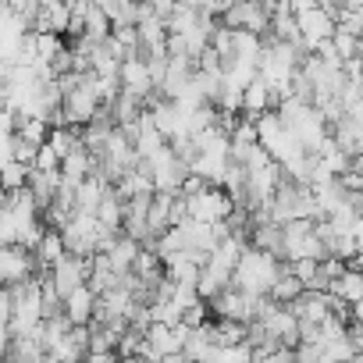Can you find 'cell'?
<instances>
[{"label":"cell","mask_w":363,"mask_h":363,"mask_svg":"<svg viewBox=\"0 0 363 363\" xmlns=\"http://www.w3.org/2000/svg\"><path fill=\"white\" fill-rule=\"evenodd\" d=\"M43 235H47V225H43V211H40L33 189L8 193L4 211H0V239H4V246H26L36 253Z\"/></svg>","instance_id":"obj_1"},{"label":"cell","mask_w":363,"mask_h":363,"mask_svg":"<svg viewBox=\"0 0 363 363\" xmlns=\"http://www.w3.org/2000/svg\"><path fill=\"white\" fill-rule=\"evenodd\" d=\"M278 118H281V125L303 143L306 153H317V150L331 139L328 118H324L313 104H306V100H299V96H289L285 104H278Z\"/></svg>","instance_id":"obj_2"},{"label":"cell","mask_w":363,"mask_h":363,"mask_svg":"<svg viewBox=\"0 0 363 363\" xmlns=\"http://www.w3.org/2000/svg\"><path fill=\"white\" fill-rule=\"evenodd\" d=\"M281 271H285V264H281L274 253H264V250H253V246H250V250L242 253L239 267H235L232 285H235L239 292L253 296V299H267V296L274 292Z\"/></svg>","instance_id":"obj_3"},{"label":"cell","mask_w":363,"mask_h":363,"mask_svg":"<svg viewBox=\"0 0 363 363\" xmlns=\"http://www.w3.org/2000/svg\"><path fill=\"white\" fill-rule=\"evenodd\" d=\"M292 11H296V22H299V36H303V50L306 54H317L324 43L335 40L338 26L324 11V4H317V0H299V4H292Z\"/></svg>","instance_id":"obj_4"},{"label":"cell","mask_w":363,"mask_h":363,"mask_svg":"<svg viewBox=\"0 0 363 363\" xmlns=\"http://www.w3.org/2000/svg\"><path fill=\"white\" fill-rule=\"evenodd\" d=\"M143 167L150 171L157 193H182V186H186V178H189V164L174 153V146H164L160 153L143 160Z\"/></svg>","instance_id":"obj_5"},{"label":"cell","mask_w":363,"mask_h":363,"mask_svg":"<svg viewBox=\"0 0 363 363\" xmlns=\"http://www.w3.org/2000/svg\"><path fill=\"white\" fill-rule=\"evenodd\" d=\"M289 264H299V260H328V250L317 235V221H292L285 225V253H281Z\"/></svg>","instance_id":"obj_6"},{"label":"cell","mask_w":363,"mask_h":363,"mask_svg":"<svg viewBox=\"0 0 363 363\" xmlns=\"http://www.w3.org/2000/svg\"><path fill=\"white\" fill-rule=\"evenodd\" d=\"M189 203V218L193 221H200V225H228L232 221V214L239 211L235 207V200L225 193V189H207V193H200V196H193V200H186Z\"/></svg>","instance_id":"obj_7"},{"label":"cell","mask_w":363,"mask_h":363,"mask_svg":"<svg viewBox=\"0 0 363 363\" xmlns=\"http://www.w3.org/2000/svg\"><path fill=\"white\" fill-rule=\"evenodd\" d=\"M271 22H274V4H232L228 15L221 18V26L235 33H253V36L271 33Z\"/></svg>","instance_id":"obj_8"},{"label":"cell","mask_w":363,"mask_h":363,"mask_svg":"<svg viewBox=\"0 0 363 363\" xmlns=\"http://www.w3.org/2000/svg\"><path fill=\"white\" fill-rule=\"evenodd\" d=\"M40 271V260L33 250L26 246H4L0 250V278H4V289H15L29 278H36Z\"/></svg>","instance_id":"obj_9"},{"label":"cell","mask_w":363,"mask_h":363,"mask_svg":"<svg viewBox=\"0 0 363 363\" xmlns=\"http://www.w3.org/2000/svg\"><path fill=\"white\" fill-rule=\"evenodd\" d=\"M93 264H96V257L93 260H86V257H65L47 278L54 281V289L61 292V299H68L75 289H82V285H89V278H93Z\"/></svg>","instance_id":"obj_10"},{"label":"cell","mask_w":363,"mask_h":363,"mask_svg":"<svg viewBox=\"0 0 363 363\" xmlns=\"http://www.w3.org/2000/svg\"><path fill=\"white\" fill-rule=\"evenodd\" d=\"M121 93L139 96V100H150V96L157 93L153 75H150V65H146L143 57H128V61L121 65Z\"/></svg>","instance_id":"obj_11"},{"label":"cell","mask_w":363,"mask_h":363,"mask_svg":"<svg viewBox=\"0 0 363 363\" xmlns=\"http://www.w3.org/2000/svg\"><path fill=\"white\" fill-rule=\"evenodd\" d=\"M96 303H100V296H96L89 285H82V289H75V292L65 299V317H68L75 328H93V320H96Z\"/></svg>","instance_id":"obj_12"},{"label":"cell","mask_w":363,"mask_h":363,"mask_svg":"<svg viewBox=\"0 0 363 363\" xmlns=\"http://www.w3.org/2000/svg\"><path fill=\"white\" fill-rule=\"evenodd\" d=\"M68 29H72V4H61V0H47V4H40V18H36L33 33L68 36Z\"/></svg>","instance_id":"obj_13"},{"label":"cell","mask_w":363,"mask_h":363,"mask_svg":"<svg viewBox=\"0 0 363 363\" xmlns=\"http://www.w3.org/2000/svg\"><path fill=\"white\" fill-rule=\"evenodd\" d=\"M68 257V246H65V235L61 232H54V228H47V235H43V242L36 246V260H40V271L43 274H50L61 260Z\"/></svg>","instance_id":"obj_14"},{"label":"cell","mask_w":363,"mask_h":363,"mask_svg":"<svg viewBox=\"0 0 363 363\" xmlns=\"http://www.w3.org/2000/svg\"><path fill=\"white\" fill-rule=\"evenodd\" d=\"M104 15L111 18L114 29H139L143 22V4H125V0H104Z\"/></svg>","instance_id":"obj_15"},{"label":"cell","mask_w":363,"mask_h":363,"mask_svg":"<svg viewBox=\"0 0 363 363\" xmlns=\"http://www.w3.org/2000/svg\"><path fill=\"white\" fill-rule=\"evenodd\" d=\"M96 221H100L104 232H111V235H121V232H125V200H121L114 189L104 196V203H100V211H96Z\"/></svg>","instance_id":"obj_16"},{"label":"cell","mask_w":363,"mask_h":363,"mask_svg":"<svg viewBox=\"0 0 363 363\" xmlns=\"http://www.w3.org/2000/svg\"><path fill=\"white\" fill-rule=\"evenodd\" d=\"M331 296L342 303V306H356L359 299H363V271H345L335 285H331Z\"/></svg>","instance_id":"obj_17"},{"label":"cell","mask_w":363,"mask_h":363,"mask_svg":"<svg viewBox=\"0 0 363 363\" xmlns=\"http://www.w3.org/2000/svg\"><path fill=\"white\" fill-rule=\"evenodd\" d=\"M306 292V285L292 274V267L285 264V271H281V278H278V285H274V292H271V299L278 303V306H292L299 296Z\"/></svg>","instance_id":"obj_18"},{"label":"cell","mask_w":363,"mask_h":363,"mask_svg":"<svg viewBox=\"0 0 363 363\" xmlns=\"http://www.w3.org/2000/svg\"><path fill=\"white\" fill-rule=\"evenodd\" d=\"M29 182H33V167H29V164L4 160V189H8V193H22V189H29Z\"/></svg>","instance_id":"obj_19"},{"label":"cell","mask_w":363,"mask_h":363,"mask_svg":"<svg viewBox=\"0 0 363 363\" xmlns=\"http://www.w3.org/2000/svg\"><path fill=\"white\" fill-rule=\"evenodd\" d=\"M331 43H335V50L342 54V61H345V65L359 57V36H352V33H342V29H338Z\"/></svg>","instance_id":"obj_20"},{"label":"cell","mask_w":363,"mask_h":363,"mask_svg":"<svg viewBox=\"0 0 363 363\" xmlns=\"http://www.w3.org/2000/svg\"><path fill=\"white\" fill-rule=\"evenodd\" d=\"M61 164H65V160H61V153L47 143V146H40V157H36V164H33V167H36V171H61Z\"/></svg>","instance_id":"obj_21"},{"label":"cell","mask_w":363,"mask_h":363,"mask_svg":"<svg viewBox=\"0 0 363 363\" xmlns=\"http://www.w3.org/2000/svg\"><path fill=\"white\" fill-rule=\"evenodd\" d=\"M86 363H121V356L118 352H89Z\"/></svg>","instance_id":"obj_22"},{"label":"cell","mask_w":363,"mask_h":363,"mask_svg":"<svg viewBox=\"0 0 363 363\" xmlns=\"http://www.w3.org/2000/svg\"><path fill=\"white\" fill-rule=\"evenodd\" d=\"M349 363H363V356H356V359H349Z\"/></svg>","instance_id":"obj_23"},{"label":"cell","mask_w":363,"mask_h":363,"mask_svg":"<svg viewBox=\"0 0 363 363\" xmlns=\"http://www.w3.org/2000/svg\"><path fill=\"white\" fill-rule=\"evenodd\" d=\"M359 50H363V40H359Z\"/></svg>","instance_id":"obj_24"}]
</instances>
